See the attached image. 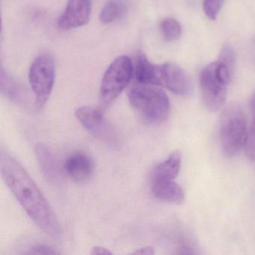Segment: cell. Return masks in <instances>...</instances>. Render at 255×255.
<instances>
[{
	"instance_id": "obj_15",
	"label": "cell",
	"mask_w": 255,
	"mask_h": 255,
	"mask_svg": "<svg viewBox=\"0 0 255 255\" xmlns=\"http://www.w3.org/2000/svg\"><path fill=\"white\" fill-rule=\"evenodd\" d=\"M125 5L122 0H110L107 2L101 14L100 20L103 24H110L122 17L125 13Z\"/></svg>"
},
{
	"instance_id": "obj_18",
	"label": "cell",
	"mask_w": 255,
	"mask_h": 255,
	"mask_svg": "<svg viewBox=\"0 0 255 255\" xmlns=\"http://www.w3.org/2000/svg\"><path fill=\"white\" fill-rule=\"evenodd\" d=\"M246 156L251 161H255V118L246 135L244 143Z\"/></svg>"
},
{
	"instance_id": "obj_20",
	"label": "cell",
	"mask_w": 255,
	"mask_h": 255,
	"mask_svg": "<svg viewBox=\"0 0 255 255\" xmlns=\"http://www.w3.org/2000/svg\"><path fill=\"white\" fill-rule=\"evenodd\" d=\"M222 4L223 0H204L203 8L206 15L211 20H216Z\"/></svg>"
},
{
	"instance_id": "obj_2",
	"label": "cell",
	"mask_w": 255,
	"mask_h": 255,
	"mask_svg": "<svg viewBox=\"0 0 255 255\" xmlns=\"http://www.w3.org/2000/svg\"><path fill=\"white\" fill-rule=\"evenodd\" d=\"M132 108L147 122L161 123L168 118L170 102L166 94L152 85L138 83L128 92Z\"/></svg>"
},
{
	"instance_id": "obj_23",
	"label": "cell",
	"mask_w": 255,
	"mask_h": 255,
	"mask_svg": "<svg viewBox=\"0 0 255 255\" xmlns=\"http://www.w3.org/2000/svg\"><path fill=\"white\" fill-rule=\"evenodd\" d=\"M153 254H154V250L152 246H144L132 252V255H152Z\"/></svg>"
},
{
	"instance_id": "obj_3",
	"label": "cell",
	"mask_w": 255,
	"mask_h": 255,
	"mask_svg": "<svg viewBox=\"0 0 255 255\" xmlns=\"http://www.w3.org/2000/svg\"><path fill=\"white\" fill-rule=\"evenodd\" d=\"M231 74L229 68L219 61L207 65L201 72V96L204 104L210 111H218L225 104L227 86L231 80Z\"/></svg>"
},
{
	"instance_id": "obj_1",
	"label": "cell",
	"mask_w": 255,
	"mask_h": 255,
	"mask_svg": "<svg viewBox=\"0 0 255 255\" xmlns=\"http://www.w3.org/2000/svg\"><path fill=\"white\" fill-rule=\"evenodd\" d=\"M0 171L5 184L35 225L52 238L60 239V224L47 198L23 165L2 148Z\"/></svg>"
},
{
	"instance_id": "obj_9",
	"label": "cell",
	"mask_w": 255,
	"mask_h": 255,
	"mask_svg": "<svg viewBox=\"0 0 255 255\" xmlns=\"http://www.w3.org/2000/svg\"><path fill=\"white\" fill-rule=\"evenodd\" d=\"M91 11V0H68L58 25L65 30L81 27L89 23Z\"/></svg>"
},
{
	"instance_id": "obj_21",
	"label": "cell",
	"mask_w": 255,
	"mask_h": 255,
	"mask_svg": "<svg viewBox=\"0 0 255 255\" xmlns=\"http://www.w3.org/2000/svg\"><path fill=\"white\" fill-rule=\"evenodd\" d=\"M28 254L31 255H57L59 252H56L54 249H52L50 246L43 244L34 245Z\"/></svg>"
},
{
	"instance_id": "obj_6",
	"label": "cell",
	"mask_w": 255,
	"mask_h": 255,
	"mask_svg": "<svg viewBox=\"0 0 255 255\" xmlns=\"http://www.w3.org/2000/svg\"><path fill=\"white\" fill-rule=\"evenodd\" d=\"M55 62L47 53L40 55L32 62L29 72V81L35 95V106L41 109L53 90L55 80Z\"/></svg>"
},
{
	"instance_id": "obj_4",
	"label": "cell",
	"mask_w": 255,
	"mask_h": 255,
	"mask_svg": "<svg viewBox=\"0 0 255 255\" xmlns=\"http://www.w3.org/2000/svg\"><path fill=\"white\" fill-rule=\"evenodd\" d=\"M247 120L244 112L237 104L228 106L220 121V141L222 150L228 156H234L244 145L247 135Z\"/></svg>"
},
{
	"instance_id": "obj_14",
	"label": "cell",
	"mask_w": 255,
	"mask_h": 255,
	"mask_svg": "<svg viewBox=\"0 0 255 255\" xmlns=\"http://www.w3.org/2000/svg\"><path fill=\"white\" fill-rule=\"evenodd\" d=\"M1 92L18 105L27 107L29 99L24 89L2 69L1 71Z\"/></svg>"
},
{
	"instance_id": "obj_5",
	"label": "cell",
	"mask_w": 255,
	"mask_h": 255,
	"mask_svg": "<svg viewBox=\"0 0 255 255\" xmlns=\"http://www.w3.org/2000/svg\"><path fill=\"white\" fill-rule=\"evenodd\" d=\"M133 74V66L128 56L115 59L103 77L100 89L101 110L110 107L129 84Z\"/></svg>"
},
{
	"instance_id": "obj_7",
	"label": "cell",
	"mask_w": 255,
	"mask_h": 255,
	"mask_svg": "<svg viewBox=\"0 0 255 255\" xmlns=\"http://www.w3.org/2000/svg\"><path fill=\"white\" fill-rule=\"evenodd\" d=\"M152 86H163L175 95L189 96L193 86L190 78L178 65L173 63L154 65Z\"/></svg>"
},
{
	"instance_id": "obj_17",
	"label": "cell",
	"mask_w": 255,
	"mask_h": 255,
	"mask_svg": "<svg viewBox=\"0 0 255 255\" xmlns=\"http://www.w3.org/2000/svg\"><path fill=\"white\" fill-rule=\"evenodd\" d=\"M160 30L162 36L167 41H173L178 39L180 36L181 26L174 19L167 18L161 23Z\"/></svg>"
},
{
	"instance_id": "obj_8",
	"label": "cell",
	"mask_w": 255,
	"mask_h": 255,
	"mask_svg": "<svg viewBox=\"0 0 255 255\" xmlns=\"http://www.w3.org/2000/svg\"><path fill=\"white\" fill-rule=\"evenodd\" d=\"M75 116L83 128L95 138L107 145L115 146L117 144L114 129L104 117L102 110L82 107L76 110Z\"/></svg>"
},
{
	"instance_id": "obj_24",
	"label": "cell",
	"mask_w": 255,
	"mask_h": 255,
	"mask_svg": "<svg viewBox=\"0 0 255 255\" xmlns=\"http://www.w3.org/2000/svg\"><path fill=\"white\" fill-rule=\"evenodd\" d=\"M251 108H252V113L255 115V93L252 97V101H251Z\"/></svg>"
},
{
	"instance_id": "obj_13",
	"label": "cell",
	"mask_w": 255,
	"mask_h": 255,
	"mask_svg": "<svg viewBox=\"0 0 255 255\" xmlns=\"http://www.w3.org/2000/svg\"><path fill=\"white\" fill-rule=\"evenodd\" d=\"M181 163V153L179 150H174L166 160L155 167L152 178L174 180L180 173Z\"/></svg>"
},
{
	"instance_id": "obj_22",
	"label": "cell",
	"mask_w": 255,
	"mask_h": 255,
	"mask_svg": "<svg viewBox=\"0 0 255 255\" xmlns=\"http://www.w3.org/2000/svg\"><path fill=\"white\" fill-rule=\"evenodd\" d=\"M92 255H113L109 249L103 247V246H95L92 248V252H91Z\"/></svg>"
},
{
	"instance_id": "obj_11",
	"label": "cell",
	"mask_w": 255,
	"mask_h": 255,
	"mask_svg": "<svg viewBox=\"0 0 255 255\" xmlns=\"http://www.w3.org/2000/svg\"><path fill=\"white\" fill-rule=\"evenodd\" d=\"M150 187L153 195L161 201L174 204L184 201V192L174 180L151 178Z\"/></svg>"
},
{
	"instance_id": "obj_16",
	"label": "cell",
	"mask_w": 255,
	"mask_h": 255,
	"mask_svg": "<svg viewBox=\"0 0 255 255\" xmlns=\"http://www.w3.org/2000/svg\"><path fill=\"white\" fill-rule=\"evenodd\" d=\"M153 68L154 65L150 63L144 54H138L135 66V77L137 82L142 84L151 85Z\"/></svg>"
},
{
	"instance_id": "obj_12",
	"label": "cell",
	"mask_w": 255,
	"mask_h": 255,
	"mask_svg": "<svg viewBox=\"0 0 255 255\" xmlns=\"http://www.w3.org/2000/svg\"><path fill=\"white\" fill-rule=\"evenodd\" d=\"M35 156L41 172L48 181L54 183L59 177V170L56 159L47 146L42 143L35 145Z\"/></svg>"
},
{
	"instance_id": "obj_10",
	"label": "cell",
	"mask_w": 255,
	"mask_h": 255,
	"mask_svg": "<svg viewBox=\"0 0 255 255\" xmlns=\"http://www.w3.org/2000/svg\"><path fill=\"white\" fill-rule=\"evenodd\" d=\"M67 174L76 183H84L89 181L95 171V162L90 156L84 152L72 153L65 162Z\"/></svg>"
},
{
	"instance_id": "obj_19",
	"label": "cell",
	"mask_w": 255,
	"mask_h": 255,
	"mask_svg": "<svg viewBox=\"0 0 255 255\" xmlns=\"http://www.w3.org/2000/svg\"><path fill=\"white\" fill-rule=\"evenodd\" d=\"M218 61L226 65L229 68L230 71L233 73L234 67H235V53L229 44H225L223 48L221 50Z\"/></svg>"
}]
</instances>
